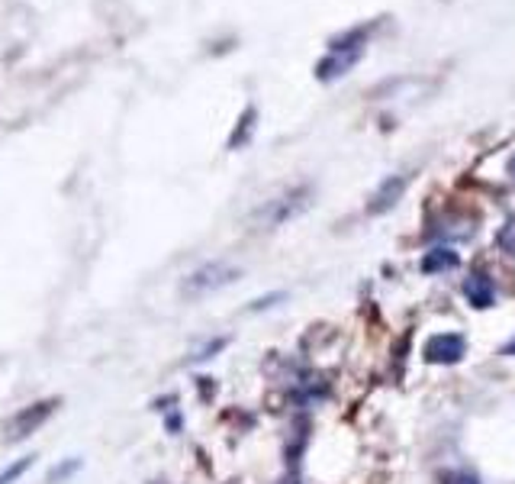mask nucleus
<instances>
[{
  "label": "nucleus",
  "instance_id": "8",
  "mask_svg": "<svg viewBox=\"0 0 515 484\" xmlns=\"http://www.w3.org/2000/svg\"><path fill=\"white\" fill-rule=\"evenodd\" d=\"M36 465V456H27V458H17L13 465H7L4 472H0V484H13L23 472H29V468Z\"/></svg>",
  "mask_w": 515,
  "mask_h": 484
},
{
  "label": "nucleus",
  "instance_id": "9",
  "mask_svg": "<svg viewBox=\"0 0 515 484\" xmlns=\"http://www.w3.org/2000/svg\"><path fill=\"white\" fill-rule=\"evenodd\" d=\"M448 484H480L477 475H471V472H454V475L444 478Z\"/></svg>",
  "mask_w": 515,
  "mask_h": 484
},
{
  "label": "nucleus",
  "instance_id": "2",
  "mask_svg": "<svg viewBox=\"0 0 515 484\" xmlns=\"http://www.w3.org/2000/svg\"><path fill=\"white\" fill-rule=\"evenodd\" d=\"M310 198H312L310 188L287 191V194H281V198L267 200V204L258 210V220L267 223V226H284V223H290L294 216H300L306 207H310Z\"/></svg>",
  "mask_w": 515,
  "mask_h": 484
},
{
  "label": "nucleus",
  "instance_id": "4",
  "mask_svg": "<svg viewBox=\"0 0 515 484\" xmlns=\"http://www.w3.org/2000/svg\"><path fill=\"white\" fill-rule=\"evenodd\" d=\"M464 352H467V340L461 332H438L426 342V362L432 365H454L464 359Z\"/></svg>",
  "mask_w": 515,
  "mask_h": 484
},
{
  "label": "nucleus",
  "instance_id": "5",
  "mask_svg": "<svg viewBox=\"0 0 515 484\" xmlns=\"http://www.w3.org/2000/svg\"><path fill=\"white\" fill-rule=\"evenodd\" d=\"M403 191H406V175L387 178L380 184V191H377V194L371 198V204H367V214H383V210H390V207L403 198Z\"/></svg>",
  "mask_w": 515,
  "mask_h": 484
},
{
  "label": "nucleus",
  "instance_id": "6",
  "mask_svg": "<svg viewBox=\"0 0 515 484\" xmlns=\"http://www.w3.org/2000/svg\"><path fill=\"white\" fill-rule=\"evenodd\" d=\"M464 294L471 297L473 307H489L496 301V287L487 275H471V278L464 281Z\"/></svg>",
  "mask_w": 515,
  "mask_h": 484
},
{
  "label": "nucleus",
  "instance_id": "11",
  "mask_svg": "<svg viewBox=\"0 0 515 484\" xmlns=\"http://www.w3.org/2000/svg\"><path fill=\"white\" fill-rule=\"evenodd\" d=\"M509 175H512V178H515V159L509 161Z\"/></svg>",
  "mask_w": 515,
  "mask_h": 484
},
{
  "label": "nucleus",
  "instance_id": "1",
  "mask_svg": "<svg viewBox=\"0 0 515 484\" xmlns=\"http://www.w3.org/2000/svg\"><path fill=\"white\" fill-rule=\"evenodd\" d=\"M239 275L242 271L235 269V265H229V262H206V265L194 269L184 281H181V294H184L187 301H200V297L213 294V291H219V287L232 285Z\"/></svg>",
  "mask_w": 515,
  "mask_h": 484
},
{
  "label": "nucleus",
  "instance_id": "3",
  "mask_svg": "<svg viewBox=\"0 0 515 484\" xmlns=\"http://www.w3.org/2000/svg\"><path fill=\"white\" fill-rule=\"evenodd\" d=\"M55 410H58V397L36 401L33 407H27V410L13 413L7 423V442H19V440H27V436H33L36 430H42L45 420H49Z\"/></svg>",
  "mask_w": 515,
  "mask_h": 484
},
{
  "label": "nucleus",
  "instance_id": "10",
  "mask_svg": "<svg viewBox=\"0 0 515 484\" xmlns=\"http://www.w3.org/2000/svg\"><path fill=\"white\" fill-rule=\"evenodd\" d=\"M78 468V462H68V465H62L58 472H49V481H58V478H65L68 472H74Z\"/></svg>",
  "mask_w": 515,
  "mask_h": 484
},
{
  "label": "nucleus",
  "instance_id": "7",
  "mask_svg": "<svg viewBox=\"0 0 515 484\" xmlns=\"http://www.w3.org/2000/svg\"><path fill=\"white\" fill-rule=\"evenodd\" d=\"M457 252L451 249H432L422 259V271H428V275H435V271H448V269H457Z\"/></svg>",
  "mask_w": 515,
  "mask_h": 484
}]
</instances>
